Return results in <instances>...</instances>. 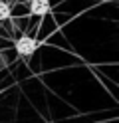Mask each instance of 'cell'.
<instances>
[{"instance_id": "1", "label": "cell", "mask_w": 119, "mask_h": 123, "mask_svg": "<svg viewBox=\"0 0 119 123\" xmlns=\"http://www.w3.org/2000/svg\"><path fill=\"white\" fill-rule=\"evenodd\" d=\"M36 50H38V42L32 36H20L18 40H16V52H18V56H22V58L32 56Z\"/></svg>"}, {"instance_id": "2", "label": "cell", "mask_w": 119, "mask_h": 123, "mask_svg": "<svg viewBox=\"0 0 119 123\" xmlns=\"http://www.w3.org/2000/svg\"><path fill=\"white\" fill-rule=\"evenodd\" d=\"M50 8H52L50 0H32L30 2V12L34 14V16H38V18L46 16V14L50 12Z\"/></svg>"}, {"instance_id": "3", "label": "cell", "mask_w": 119, "mask_h": 123, "mask_svg": "<svg viewBox=\"0 0 119 123\" xmlns=\"http://www.w3.org/2000/svg\"><path fill=\"white\" fill-rule=\"evenodd\" d=\"M8 18H10V6H8V2H2V0H0V22L8 20Z\"/></svg>"}]
</instances>
